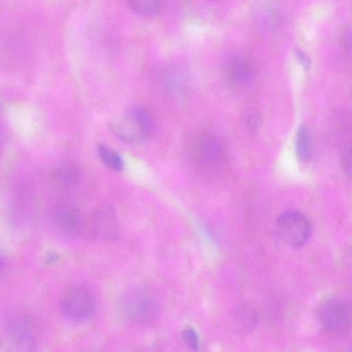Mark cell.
Here are the masks:
<instances>
[{
  "mask_svg": "<svg viewBox=\"0 0 352 352\" xmlns=\"http://www.w3.org/2000/svg\"><path fill=\"white\" fill-rule=\"evenodd\" d=\"M122 318L129 324L141 326L152 322L157 314V305L152 296L142 289L126 292L119 302Z\"/></svg>",
  "mask_w": 352,
  "mask_h": 352,
  "instance_id": "4",
  "label": "cell"
},
{
  "mask_svg": "<svg viewBox=\"0 0 352 352\" xmlns=\"http://www.w3.org/2000/svg\"><path fill=\"white\" fill-rule=\"evenodd\" d=\"M209 1H218V0H209Z\"/></svg>",
  "mask_w": 352,
  "mask_h": 352,
  "instance_id": "20",
  "label": "cell"
},
{
  "mask_svg": "<svg viewBox=\"0 0 352 352\" xmlns=\"http://www.w3.org/2000/svg\"><path fill=\"white\" fill-rule=\"evenodd\" d=\"M297 56H298V59L299 60V61H300V64L302 65V67L305 69H309V67L311 65V61H310V59L309 58V57L307 56V54H305L302 52L298 51L297 53Z\"/></svg>",
  "mask_w": 352,
  "mask_h": 352,
  "instance_id": "18",
  "label": "cell"
},
{
  "mask_svg": "<svg viewBox=\"0 0 352 352\" xmlns=\"http://www.w3.org/2000/svg\"><path fill=\"white\" fill-rule=\"evenodd\" d=\"M317 318L327 333L340 336L346 334L352 327V308L340 298L329 297L320 304Z\"/></svg>",
  "mask_w": 352,
  "mask_h": 352,
  "instance_id": "5",
  "label": "cell"
},
{
  "mask_svg": "<svg viewBox=\"0 0 352 352\" xmlns=\"http://www.w3.org/2000/svg\"><path fill=\"white\" fill-rule=\"evenodd\" d=\"M39 337V324L32 314L16 310L6 315L1 339V346L6 351H32L37 346Z\"/></svg>",
  "mask_w": 352,
  "mask_h": 352,
  "instance_id": "1",
  "label": "cell"
},
{
  "mask_svg": "<svg viewBox=\"0 0 352 352\" xmlns=\"http://www.w3.org/2000/svg\"><path fill=\"white\" fill-rule=\"evenodd\" d=\"M340 40L342 47L352 54V26L346 28L342 32Z\"/></svg>",
  "mask_w": 352,
  "mask_h": 352,
  "instance_id": "17",
  "label": "cell"
},
{
  "mask_svg": "<svg viewBox=\"0 0 352 352\" xmlns=\"http://www.w3.org/2000/svg\"><path fill=\"white\" fill-rule=\"evenodd\" d=\"M182 337L186 345L193 351L199 347V340L196 331L192 327H187L182 331Z\"/></svg>",
  "mask_w": 352,
  "mask_h": 352,
  "instance_id": "15",
  "label": "cell"
},
{
  "mask_svg": "<svg viewBox=\"0 0 352 352\" xmlns=\"http://www.w3.org/2000/svg\"><path fill=\"white\" fill-rule=\"evenodd\" d=\"M114 134L129 143L142 142L151 135L153 123L150 113L144 108L135 107L126 111L110 124Z\"/></svg>",
  "mask_w": 352,
  "mask_h": 352,
  "instance_id": "3",
  "label": "cell"
},
{
  "mask_svg": "<svg viewBox=\"0 0 352 352\" xmlns=\"http://www.w3.org/2000/svg\"><path fill=\"white\" fill-rule=\"evenodd\" d=\"M341 164L344 173L352 179V146L344 153Z\"/></svg>",
  "mask_w": 352,
  "mask_h": 352,
  "instance_id": "16",
  "label": "cell"
},
{
  "mask_svg": "<svg viewBox=\"0 0 352 352\" xmlns=\"http://www.w3.org/2000/svg\"><path fill=\"white\" fill-rule=\"evenodd\" d=\"M80 175L77 166L70 162L59 166L54 173L55 182L63 188L75 186L79 180Z\"/></svg>",
  "mask_w": 352,
  "mask_h": 352,
  "instance_id": "11",
  "label": "cell"
},
{
  "mask_svg": "<svg viewBox=\"0 0 352 352\" xmlns=\"http://www.w3.org/2000/svg\"><path fill=\"white\" fill-rule=\"evenodd\" d=\"M190 160L200 173L212 175L217 173L224 162V150L221 141L210 133L201 134L190 146Z\"/></svg>",
  "mask_w": 352,
  "mask_h": 352,
  "instance_id": "2",
  "label": "cell"
},
{
  "mask_svg": "<svg viewBox=\"0 0 352 352\" xmlns=\"http://www.w3.org/2000/svg\"><path fill=\"white\" fill-rule=\"evenodd\" d=\"M223 75L232 87H241L249 82L254 73L252 62L242 55L229 57L223 64Z\"/></svg>",
  "mask_w": 352,
  "mask_h": 352,
  "instance_id": "9",
  "label": "cell"
},
{
  "mask_svg": "<svg viewBox=\"0 0 352 352\" xmlns=\"http://www.w3.org/2000/svg\"><path fill=\"white\" fill-rule=\"evenodd\" d=\"M91 236L102 241H113L119 234V221L113 208L108 204L98 206L87 221Z\"/></svg>",
  "mask_w": 352,
  "mask_h": 352,
  "instance_id": "8",
  "label": "cell"
},
{
  "mask_svg": "<svg viewBox=\"0 0 352 352\" xmlns=\"http://www.w3.org/2000/svg\"><path fill=\"white\" fill-rule=\"evenodd\" d=\"M296 151L298 157L302 161L307 162L311 157V140L309 131L305 125H301L298 129L296 140Z\"/></svg>",
  "mask_w": 352,
  "mask_h": 352,
  "instance_id": "13",
  "label": "cell"
},
{
  "mask_svg": "<svg viewBox=\"0 0 352 352\" xmlns=\"http://www.w3.org/2000/svg\"><path fill=\"white\" fill-rule=\"evenodd\" d=\"M136 14L143 17L154 16L160 12L162 0H126Z\"/></svg>",
  "mask_w": 352,
  "mask_h": 352,
  "instance_id": "12",
  "label": "cell"
},
{
  "mask_svg": "<svg viewBox=\"0 0 352 352\" xmlns=\"http://www.w3.org/2000/svg\"><path fill=\"white\" fill-rule=\"evenodd\" d=\"M52 217L57 228L67 234H78L84 224L79 209L69 201L57 204L53 209Z\"/></svg>",
  "mask_w": 352,
  "mask_h": 352,
  "instance_id": "10",
  "label": "cell"
},
{
  "mask_svg": "<svg viewBox=\"0 0 352 352\" xmlns=\"http://www.w3.org/2000/svg\"><path fill=\"white\" fill-rule=\"evenodd\" d=\"M278 237L287 245L299 248L308 241L311 233V224L302 213L289 210L280 214L276 222Z\"/></svg>",
  "mask_w": 352,
  "mask_h": 352,
  "instance_id": "6",
  "label": "cell"
},
{
  "mask_svg": "<svg viewBox=\"0 0 352 352\" xmlns=\"http://www.w3.org/2000/svg\"><path fill=\"white\" fill-rule=\"evenodd\" d=\"M98 153L102 162L109 168L115 171H121L124 168V162L121 156L115 151L104 144H99Z\"/></svg>",
  "mask_w": 352,
  "mask_h": 352,
  "instance_id": "14",
  "label": "cell"
},
{
  "mask_svg": "<svg viewBox=\"0 0 352 352\" xmlns=\"http://www.w3.org/2000/svg\"><path fill=\"white\" fill-rule=\"evenodd\" d=\"M58 258L59 257L57 254L52 253L47 255V256L45 258V262L46 264H52L56 263Z\"/></svg>",
  "mask_w": 352,
  "mask_h": 352,
  "instance_id": "19",
  "label": "cell"
},
{
  "mask_svg": "<svg viewBox=\"0 0 352 352\" xmlns=\"http://www.w3.org/2000/svg\"><path fill=\"white\" fill-rule=\"evenodd\" d=\"M60 309L63 315L69 320L84 321L93 315L96 309V299L87 287L73 286L62 296Z\"/></svg>",
  "mask_w": 352,
  "mask_h": 352,
  "instance_id": "7",
  "label": "cell"
}]
</instances>
